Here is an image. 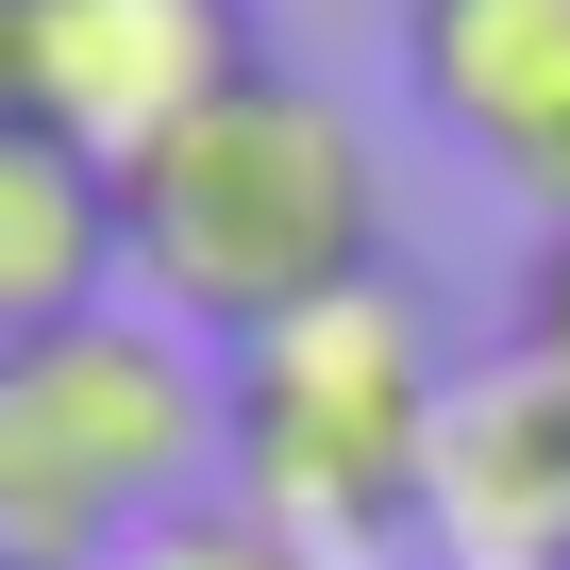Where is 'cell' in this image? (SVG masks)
Returning a JSON list of instances; mask_svg holds the SVG:
<instances>
[{"mask_svg": "<svg viewBox=\"0 0 570 570\" xmlns=\"http://www.w3.org/2000/svg\"><path fill=\"white\" fill-rule=\"evenodd\" d=\"M218 503V353L151 303H101L35 353H0V553L18 570H118Z\"/></svg>", "mask_w": 570, "mask_h": 570, "instance_id": "3957f363", "label": "cell"}, {"mask_svg": "<svg viewBox=\"0 0 570 570\" xmlns=\"http://www.w3.org/2000/svg\"><path fill=\"white\" fill-rule=\"evenodd\" d=\"M268 51H252V0H35V118L85 151V168H135L168 151L202 101H235Z\"/></svg>", "mask_w": 570, "mask_h": 570, "instance_id": "277c9868", "label": "cell"}, {"mask_svg": "<svg viewBox=\"0 0 570 570\" xmlns=\"http://www.w3.org/2000/svg\"><path fill=\"white\" fill-rule=\"evenodd\" d=\"M0 570H18V553H0Z\"/></svg>", "mask_w": 570, "mask_h": 570, "instance_id": "8fae6325", "label": "cell"}, {"mask_svg": "<svg viewBox=\"0 0 570 570\" xmlns=\"http://www.w3.org/2000/svg\"><path fill=\"white\" fill-rule=\"evenodd\" d=\"M135 303V268H118V168H85L51 118L0 135V353H35L68 320Z\"/></svg>", "mask_w": 570, "mask_h": 570, "instance_id": "52a82bcc", "label": "cell"}, {"mask_svg": "<svg viewBox=\"0 0 570 570\" xmlns=\"http://www.w3.org/2000/svg\"><path fill=\"white\" fill-rule=\"evenodd\" d=\"M118 268L135 303L202 353H252L285 320L386 285V151L336 85L252 68L235 101H202L168 151L118 168Z\"/></svg>", "mask_w": 570, "mask_h": 570, "instance_id": "6da1fadb", "label": "cell"}, {"mask_svg": "<svg viewBox=\"0 0 570 570\" xmlns=\"http://www.w3.org/2000/svg\"><path fill=\"white\" fill-rule=\"evenodd\" d=\"M118 570H336V553H303V537H268L252 503H185L168 537H135Z\"/></svg>", "mask_w": 570, "mask_h": 570, "instance_id": "ba28073f", "label": "cell"}, {"mask_svg": "<svg viewBox=\"0 0 570 570\" xmlns=\"http://www.w3.org/2000/svg\"><path fill=\"white\" fill-rule=\"evenodd\" d=\"M436 420H453V370H436V320L386 268L353 303L218 353V503H252L303 553H386L436 503Z\"/></svg>", "mask_w": 570, "mask_h": 570, "instance_id": "7a4b0ae2", "label": "cell"}, {"mask_svg": "<svg viewBox=\"0 0 570 570\" xmlns=\"http://www.w3.org/2000/svg\"><path fill=\"white\" fill-rule=\"evenodd\" d=\"M403 101L570 235V0H403Z\"/></svg>", "mask_w": 570, "mask_h": 570, "instance_id": "5b68a950", "label": "cell"}, {"mask_svg": "<svg viewBox=\"0 0 570 570\" xmlns=\"http://www.w3.org/2000/svg\"><path fill=\"white\" fill-rule=\"evenodd\" d=\"M420 537L453 570H570V386H537L520 353L503 370H453Z\"/></svg>", "mask_w": 570, "mask_h": 570, "instance_id": "8992f818", "label": "cell"}, {"mask_svg": "<svg viewBox=\"0 0 570 570\" xmlns=\"http://www.w3.org/2000/svg\"><path fill=\"white\" fill-rule=\"evenodd\" d=\"M520 370L570 386V235H537V268H520Z\"/></svg>", "mask_w": 570, "mask_h": 570, "instance_id": "9c48e42d", "label": "cell"}, {"mask_svg": "<svg viewBox=\"0 0 570 570\" xmlns=\"http://www.w3.org/2000/svg\"><path fill=\"white\" fill-rule=\"evenodd\" d=\"M35 118V0H0V135Z\"/></svg>", "mask_w": 570, "mask_h": 570, "instance_id": "30bf717a", "label": "cell"}]
</instances>
